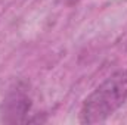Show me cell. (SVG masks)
<instances>
[{"label": "cell", "mask_w": 127, "mask_h": 125, "mask_svg": "<svg viewBox=\"0 0 127 125\" xmlns=\"http://www.w3.org/2000/svg\"><path fill=\"white\" fill-rule=\"evenodd\" d=\"M127 100V69L111 74L86 97L80 110L81 124L105 122Z\"/></svg>", "instance_id": "obj_1"}, {"label": "cell", "mask_w": 127, "mask_h": 125, "mask_svg": "<svg viewBox=\"0 0 127 125\" xmlns=\"http://www.w3.org/2000/svg\"><path fill=\"white\" fill-rule=\"evenodd\" d=\"M31 109V99L27 91L21 87L12 90L3 100L1 104V118L3 122L15 124V122H27L28 112Z\"/></svg>", "instance_id": "obj_2"}]
</instances>
